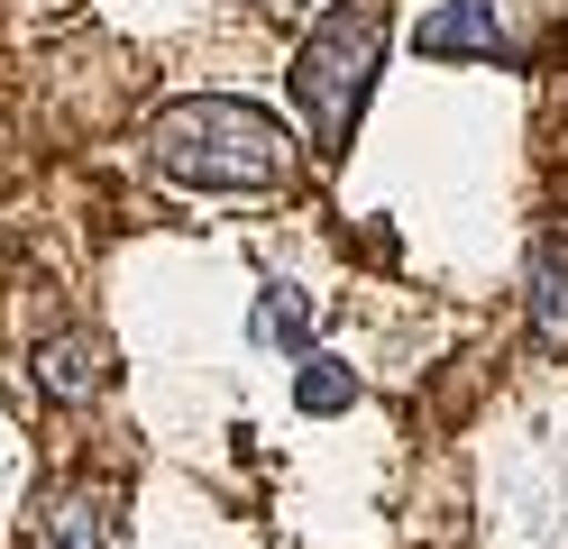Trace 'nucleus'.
Returning a JSON list of instances; mask_svg holds the SVG:
<instances>
[{
    "mask_svg": "<svg viewBox=\"0 0 568 549\" xmlns=\"http://www.w3.org/2000/svg\"><path fill=\"white\" fill-rule=\"evenodd\" d=\"M148 165L165 183H184V193H284L294 183V129L257 101L193 92V101L156 110Z\"/></svg>",
    "mask_w": 568,
    "mask_h": 549,
    "instance_id": "f257e3e1",
    "label": "nucleus"
},
{
    "mask_svg": "<svg viewBox=\"0 0 568 549\" xmlns=\"http://www.w3.org/2000/svg\"><path fill=\"white\" fill-rule=\"evenodd\" d=\"M376 73H385V10L339 0L294 55V110L312 129V156H348V138H358L367 101H376Z\"/></svg>",
    "mask_w": 568,
    "mask_h": 549,
    "instance_id": "f03ea898",
    "label": "nucleus"
},
{
    "mask_svg": "<svg viewBox=\"0 0 568 549\" xmlns=\"http://www.w3.org/2000/svg\"><path fill=\"white\" fill-rule=\"evenodd\" d=\"M413 55H468V64H523L495 0H432L413 19Z\"/></svg>",
    "mask_w": 568,
    "mask_h": 549,
    "instance_id": "7ed1b4c3",
    "label": "nucleus"
},
{
    "mask_svg": "<svg viewBox=\"0 0 568 549\" xmlns=\"http://www.w3.org/2000/svg\"><path fill=\"white\" fill-rule=\"evenodd\" d=\"M28 366H38V394H55V403H92L120 376V357H111L101 329H47V339L28 348Z\"/></svg>",
    "mask_w": 568,
    "mask_h": 549,
    "instance_id": "20e7f679",
    "label": "nucleus"
},
{
    "mask_svg": "<svg viewBox=\"0 0 568 549\" xmlns=\"http://www.w3.org/2000/svg\"><path fill=\"white\" fill-rule=\"evenodd\" d=\"M47 549H129V495L120 486H64L47 512Z\"/></svg>",
    "mask_w": 568,
    "mask_h": 549,
    "instance_id": "39448f33",
    "label": "nucleus"
},
{
    "mask_svg": "<svg viewBox=\"0 0 568 549\" xmlns=\"http://www.w3.org/2000/svg\"><path fill=\"white\" fill-rule=\"evenodd\" d=\"M523 321H531V348H568V238H541V247H531Z\"/></svg>",
    "mask_w": 568,
    "mask_h": 549,
    "instance_id": "423d86ee",
    "label": "nucleus"
},
{
    "mask_svg": "<svg viewBox=\"0 0 568 549\" xmlns=\"http://www.w3.org/2000/svg\"><path fill=\"white\" fill-rule=\"evenodd\" d=\"M247 339H257V348H284V357H303V348H312V293H303V284H284V275H266V284H257V303H247Z\"/></svg>",
    "mask_w": 568,
    "mask_h": 549,
    "instance_id": "0eeeda50",
    "label": "nucleus"
},
{
    "mask_svg": "<svg viewBox=\"0 0 568 549\" xmlns=\"http://www.w3.org/2000/svg\"><path fill=\"white\" fill-rule=\"evenodd\" d=\"M294 403H303V413H348V403H358V376H348L339 357H322V348H303V376H294Z\"/></svg>",
    "mask_w": 568,
    "mask_h": 549,
    "instance_id": "6e6552de",
    "label": "nucleus"
}]
</instances>
